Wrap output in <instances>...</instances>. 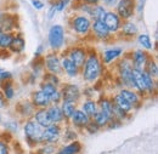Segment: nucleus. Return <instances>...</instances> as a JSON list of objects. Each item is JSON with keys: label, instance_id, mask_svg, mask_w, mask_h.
Segmentation results:
<instances>
[{"label": "nucleus", "instance_id": "1", "mask_svg": "<svg viewBox=\"0 0 158 154\" xmlns=\"http://www.w3.org/2000/svg\"><path fill=\"white\" fill-rule=\"evenodd\" d=\"M101 74V63L96 55H90L83 64V78L86 81H95Z\"/></svg>", "mask_w": 158, "mask_h": 154}, {"label": "nucleus", "instance_id": "2", "mask_svg": "<svg viewBox=\"0 0 158 154\" xmlns=\"http://www.w3.org/2000/svg\"><path fill=\"white\" fill-rule=\"evenodd\" d=\"M48 41L52 50H60L64 44V28L61 24H54L49 30Z\"/></svg>", "mask_w": 158, "mask_h": 154}, {"label": "nucleus", "instance_id": "3", "mask_svg": "<svg viewBox=\"0 0 158 154\" xmlns=\"http://www.w3.org/2000/svg\"><path fill=\"white\" fill-rule=\"evenodd\" d=\"M43 128L33 119L26 123L24 125V135L27 140L32 143H39L41 142V136H43Z\"/></svg>", "mask_w": 158, "mask_h": 154}, {"label": "nucleus", "instance_id": "4", "mask_svg": "<svg viewBox=\"0 0 158 154\" xmlns=\"http://www.w3.org/2000/svg\"><path fill=\"white\" fill-rule=\"evenodd\" d=\"M119 78L127 86H134L133 83V64L129 59H123L119 64Z\"/></svg>", "mask_w": 158, "mask_h": 154}, {"label": "nucleus", "instance_id": "5", "mask_svg": "<svg viewBox=\"0 0 158 154\" xmlns=\"http://www.w3.org/2000/svg\"><path fill=\"white\" fill-rule=\"evenodd\" d=\"M72 28L79 35H85V34H88V32L91 28V21L85 15L77 16L72 21Z\"/></svg>", "mask_w": 158, "mask_h": 154}, {"label": "nucleus", "instance_id": "6", "mask_svg": "<svg viewBox=\"0 0 158 154\" xmlns=\"http://www.w3.org/2000/svg\"><path fill=\"white\" fill-rule=\"evenodd\" d=\"M117 15L120 18H130L135 11V0H118L117 2Z\"/></svg>", "mask_w": 158, "mask_h": 154}, {"label": "nucleus", "instance_id": "7", "mask_svg": "<svg viewBox=\"0 0 158 154\" xmlns=\"http://www.w3.org/2000/svg\"><path fill=\"white\" fill-rule=\"evenodd\" d=\"M102 22L110 33H116L120 28V17L113 11H107Z\"/></svg>", "mask_w": 158, "mask_h": 154}, {"label": "nucleus", "instance_id": "8", "mask_svg": "<svg viewBox=\"0 0 158 154\" xmlns=\"http://www.w3.org/2000/svg\"><path fill=\"white\" fill-rule=\"evenodd\" d=\"M61 137V129L59 125H50L49 128L43 130V136H41V142L46 143H55L57 142Z\"/></svg>", "mask_w": 158, "mask_h": 154}, {"label": "nucleus", "instance_id": "9", "mask_svg": "<svg viewBox=\"0 0 158 154\" xmlns=\"http://www.w3.org/2000/svg\"><path fill=\"white\" fill-rule=\"evenodd\" d=\"M61 96H62V101L63 102H72L76 103L77 99L80 97V90L77 85H66L63 87V90L61 91Z\"/></svg>", "mask_w": 158, "mask_h": 154}, {"label": "nucleus", "instance_id": "10", "mask_svg": "<svg viewBox=\"0 0 158 154\" xmlns=\"http://www.w3.org/2000/svg\"><path fill=\"white\" fill-rule=\"evenodd\" d=\"M148 62V55L143 51V50H135L131 57V64L134 69L138 71H145L146 64Z\"/></svg>", "mask_w": 158, "mask_h": 154}, {"label": "nucleus", "instance_id": "11", "mask_svg": "<svg viewBox=\"0 0 158 154\" xmlns=\"http://www.w3.org/2000/svg\"><path fill=\"white\" fill-rule=\"evenodd\" d=\"M67 57L69 58L78 68H80V67H83L84 62L86 61L88 55H86V51H85L83 47H73V49L68 52V56H67Z\"/></svg>", "mask_w": 158, "mask_h": 154}, {"label": "nucleus", "instance_id": "12", "mask_svg": "<svg viewBox=\"0 0 158 154\" xmlns=\"http://www.w3.org/2000/svg\"><path fill=\"white\" fill-rule=\"evenodd\" d=\"M45 67L48 69L49 73L57 75L61 73L62 68H61V61L56 55H48L45 57Z\"/></svg>", "mask_w": 158, "mask_h": 154}, {"label": "nucleus", "instance_id": "13", "mask_svg": "<svg viewBox=\"0 0 158 154\" xmlns=\"http://www.w3.org/2000/svg\"><path fill=\"white\" fill-rule=\"evenodd\" d=\"M32 101H33V106L38 107V108H46L51 102H50V97L45 95L41 90H38L35 92H33L32 95Z\"/></svg>", "mask_w": 158, "mask_h": 154}, {"label": "nucleus", "instance_id": "14", "mask_svg": "<svg viewBox=\"0 0 158 154\" xmlns=\"http://www.w3.org/2000/svg\"><path fill=\"white\" fill-rule=\"evenodd\" d=\"M90 29L94 32V34L96 35L98 39H107L111 34L102 21H94L91 23V28Z\"/></svg>", "mask_w": 158, "mask_h": 154}, {"label": "nucleus", "instance_id": "15", "mask_svg": "<svg viewBox=\"0 0 158 154\" xmlns=\"http://www.w3.org/2000/svg\"><path fill=\"white\" fill-rule=\"evenodd\" d=\"M61 68L66 72V74L68 77L71 78L77 77V74H78L79 72V68L68 57L62 58V61H61Z\"/></svg>", "mask_w": 158, "mask_h": 154}, {"label": "nucleus", "instance_id": "16", "mask_svg": "<svg viewBox=\"0 0 158 154\" xmlns=\"http://www.w3.org/2000/svg\"><path fill=\"white\" fill-rule=\"evenodd\" d=\"M34 120L39 124L43 129H46V128H49L50 125H52L50 118L48 116L46 108H40L39 111H37L35 114H34Z\"/></svg>", "mask_w": 158, "mask_h": 154}, {"label": "nucleus", "instance_id": "17", "mask_svg": "<svg viewBox=\"0 0 158 154\" xmlns=\"http://www.w3.org/2000/svg\"><path fill=\"white\" fill-rule=\"evenodd\" d=\"M71 119H72L73 124L78 128H85L90 123V118L86 116L81 109H77Z\"/></svg>", "mask_w": 158, "mask_h": 154}, {"label": "nucleus", "instance_id": "18", "mask_svg": "<svg viewBox=\"0 0 158 154\" xmlns=\"http://www.w3.org/2000/svg\"><path fill=\"white\" fill-rule=\"evenodd\" d=\"M46 112H48V116H49L52 124H59V123H61L63 120V118H64L63 114H62L61 107H59L57 104H54V106L49 107L46 109Z\"/></svg>", "mask_w": 158, "mask_h": 154}, {"label": "nucleus", "instance_id": "19", "mask_svg": "<svg viewBox=\"0 0 158 154\" xmlns=\"http://www.w3.org/2000/svg\"><path fill=\"white\" fill-rule=\"evenodd\" d=\"M119 95L123 97L131 107H134V106H136L139 103V101H140V98H139L138 94L136 92H134L133 90H129V89H123V90H120V92H119Z\"/></svg>", "mask_w": 158, "mask_h": 154}, {"label": "nucleus", "instance_id": "20", "mask_svg": "<svg viewBox=\"0 0 158 154\" xmlns=\"http://www.w3.org/2000/svg\"><path fill=\"white\" fill-rule=\"evenodd\" d=\"M106 12H107V10L105 9V6H102V5H93L91 10H90V14H89V17L93 18L94 21H103Z\"/></svg>", "mask_w": 158, "mask_h": 154}, {"label": "nucleus", "instance_id": "21", "mask_svg": "<svg viewBox=\"0 0 158 154\" xmlns=\"http://www.w3.org/2000/svg\"><path fill=\"white\" fill-rule=\"evenodd\" d=\"M123 54V50L120 47H113V49H108L103 52V61L105 63H111L114 59L120 57V55Z\"/></svg>", "mask_w": 158, "mask_h": 154}, {"label": "nucleus", "instance_id": "22", "mask_svg": "<svg viewBox=\"0 0 158 154\" xmlns=\"http://www.w3.org/2000/svg\"><path fill=\"white\" fill-rule=\"evenodd\" d=\"M81 111L89 116V118H94V116L96 114V112L99 111L98 108V104L93 99H88L83 103V107H81Z\"/></svg>", "mask_w": 158, "mask_h": 154}, {"label": "nucleus", "instance_id": "23", "mask_svg": "<svg viewBox=\"0 0 158 154\" xmlns=\"http://www.w3.org/2000/svg\"><path fill=\"white\" fill-rule=\"evenodd\" d=\"M24 47H26L24 39L22 38V37H20V35H16V37H14V39H12L11 45H10L9 49L12 52H15V54H20V52H22L24 50Z\"/></svg>", "mask_w": 158, "mask_h": 154}, {"label": "nucleus", "instance_id": "24", "mask_svg": "<svg viewBox=\"0 0 158 154\" xmlns=\"http://www.w3.org/2000/svg\"><path fill=\"white\" fill-rule=\"evenodd\" d=\"M142 72L133 68V83H134V86L138 90L145 92L146 91V87H145V81H143V77H142Z\"/></svg>", "mask_w": 158, "mask_h": 154}, {"label": "nucleus", "instance_id": "25", "mask_svg": "<svg viewBox=\"0 0 158 154\" xmlns=\"http://www.w3.org/2000/svg\"><path fill=\"white\" fill-rule=\"evenodd\" d=\"M80 151H81V144L79 142H77V141L76 142L73 141L72 143L62 147L57 152V154H78Z\"/></svg>", "mask_w": 158, "mask_h": 154}, {"label": "nucleus", "instance_id": "26", "mask_svg": "<svg viewBox=\"0 0 158 154\" xmlns=\"http://www.w3.org/2000/svg\"><path fill=\"white\" fill-rule=\"evenodd\" d=\"M100 111L103 112L107 116H110V119H113V102L111 99H102L100 102Z\"/></svg>", "mask_w": 158, "mask_h": 154}, {"label": "nucleus", "instance_id": "27", "mask_svg": "<svg viewBox=\"0 0 158 154\" xmlns=\"http://www.w3.org/2000/svg\"><path fill=\"white\" fill-rule=\"evenodd\" d=\"M113 106H116L117 108H119L120 111H123L124 113H128V112H130L131 111V106L123 98V97L120 96V95H117V96L113 98Z\"/></svg>", "mask_w": 158, "mask_h": 154}, {"label": "nucleus", "instance_id": "28", "mask_svg": "<svg viewBox=\"0 0 158 154\" xmlns=\"http://www.w3.org/2000/svg\"><path fill=\"white\" fill-rule=\"evenodd\" d=\"M61 111H62V114L64 118L67 119H71L74 112L77 111L76 108V103H72V102H63L62 103V107H61Z\"/></svg>", "mask_w": 158, "mask_h": 154}, {"label": "nucleus", "instance_id": "29", "mask_svg": "<svg viewBox=\"0 0 158 154\" xmlns=\"http://www.w3.org/2000/svg\"><path fill=\"white\" fill-rule=\"evenodd\" d=\"M138 30H139L138 26H136L135 23H133V22H127V23H124L123 27H122V32H123V34L127 35V37L136 35V34H138Z\"/></svg>", "mask_w": 158, "mask_h": 154}, {"label": "nucleus", "instance_id": "30", "mask_svg": "<svg viewBox=\"0 0 158 154\" xmlns=\"http://www.w3.org/2000/svg\"><path fill=\"white\" fill-rule=\"evenodd\" d=\"M111 121V119H110V116H107L103 112H101V111H98L96 112V114L94 116V123L99 126V128H102V126H106L108 123Z\"/></svg>", "mask_w": 158, "mask_h": 154}, {"label": "nucleus", "instance_id": "31", "mask_svg": "<svg viewBox=\"0 0 158 154\" xmlns=\"http://www.w3.org/2000/svg\"><path fill=\"white\" fill-rule=\"evenodd\" d=\"M138 40H139V44H140L143 49H146V50H152L153 45H152V40H151L148 34H140Z\"/></svg>", "mask_w": 158, "mask_h": 154}, {"label": "nucleus", "instance_id": "32", "mask_svg": "<svg viewBox=\"0 0 158 154\" xmlns=\"http://www.w3.org/2000/svg\"><path fill=\"white\" fill-rule=\"evenodd\" d=\"M142 77H143V81H145V87H146V91L148 92H152L155 89H156V84H155V80L153 78L150 77L145 71L142 72Z\"/></svg>", "mask_w": 158, "mask_h": 154}, {"label": "nucleus", "instance_id": "33", "mask_svg": "<svg viewBox=\"0 0 158 154\" xmlns=\"http://www.w3.org/2000/svg\"><path fill=\"white\" fill-rule=\"evenodd\" d=\"M14 39V35L11 33H2L1 38H0V49L5 50V49H9L10 45H11V41Z\"/></svg>", "mask_w": 158, "mask_h": 154}, {"label": "nucleus", "instance_id": "34", "mask_svg": "<svg viewBox=\"0 0 158 154\" xmlns=\"http://www.w3.org/2000/svg\"><path fill=\"white\" fill-rule=\"evenodd\" d=\"M145 72L152 78H157L158 75V67H157V63L155 61H150L147 62L146 64V68H145Z\"/></svg>", "mask_w": 158, "mask_h": 154}, {"label": "nucleus", "instance_id": "35", "mask_svg": "<svg viewBox=\"0 0 158 154\" xmlns=\"http://www.w3.org/2000/svg\"><path fill=\"white\" fill-rule=\"evenodd\" d=\"M40 90H41L45 95H48V96L50 97L51 95H54V94L57 91V86H55V85H52V84H50V83L45 81V83H43V84H41Z\"/></svg>", "mask_w": 158, "mask_h": 154}, {"label": "nucleus", "instance_id": "36", "mask_svg": "<svg viewBox=\"0 0 158 154\" xmlns=\"http://www.w3.org/2000/svg\"><path fill=\"white\" fill-rule=\"evenodd\" d=\"M2 95L6 99H11L15 96V90H14L12 85L10 83H6V80H5L4 85H2Z\"/></svg>", "mask_w": 158, "mask_h": 154}, {"label": "nucleus", "instance_id": "37", "mask_svg": "<svg viewBox=\"0 0 158 154\" xmlns=\"http://www.w3.org/2000/svg\"><path fill=\"white\" fill-rule=\"evenodd\" d=\"M68 2H69V0H59V1H56V2L54 4L55 7H56V11H57V12L64 11V9L67 7Z\"/></svg>", "mask_w": 158, "mask_h": 154}, {"label": "nucleus", "instance_id": "38", "mask_svg": "<svg viewBox=\"0 0 158 154\" xmlns=\"http://www.w3.org/2000/svg\"><path fill=\"white\" fill-rule=\"evenodd\" d=\"M40 154H54L55 153V148L52 144H45V147L43 149H40Z\"/></svg>", "mask_w": 158, "mask_h": 154}, {"label": "nucleus", "instance_id": "39", "mask_svg": "<svg viewBox=\"0 0 158 154\" xmlns=\"http://www.w3.org/2000/svg\"><path fill=\"white\" fill-rule=\"evenodd\" d=\"M61 99H62V96H61V91H59V90H57L54 95L50 96V102H52V103H55V104H57Z\"/></svg>", "mask_w": 158, "mask_h": 154}, {"label": "nucleus", "instance_id": "40", "mask_svg": "<svg viewBox=\"0 0 158 154\" xmlns=\"http://www.w3.org/2000/svg\"><path fill=\"white\" fill-rule=\"evenodd\" d=\"M56 7H55V5L54 4H51L50 5V7H49V11H48V18L49 19H52L55 17V15H56Z\"/></svg>", "mask_w": 158, "mask_h": 154}, {"label": "nucleus", "instance_id": "41", "mask_svg": "<svg viewBox=\"0 0 158 154\" xmlns=\"http://www.w3.org/2000/svg\"><path fill=\"white\" fill-rule=\"evenodd\" d=\"M85 128L89 130V132H90V134H93V132H96V131L99 130V126H98L95 123H93V121H90V123H89V124H88Z\"/></svg>", "mask_w": 158, "mask_h": 154}, {"label": "nucleus", "instance_id": "42", "mask_svg": "<svg viewBox=\"0 0 158 154\" xmlns=\"http://www.w3.org/2000/svg\"><path fill=\"white\" fill-rule=\"evenodd\" d=\"M31 2L33 5V7L37 9V10H43L44 9V2L40 1V0H31Z\"/></svg>", "mask_w": 158, "mask_h": 154}, {"label": "nucleus", "instance_id": "43", "mask_svg": "<svg viewBox=\"0 0 158 154\" xmlns=\"http://www.w3.org/2000/svg\"><path fill=\"white\" fill-rule=\"evenodd\" d=\"M48 77H49V79L46 80L48 83H50V84H52V85H55V86H57V85H59V83H60L59 78L56 77L55 74H51V75H48Z\"/></svg>", "mask_w": 158, "mask_h": 154}, {"label": "nucleus", "instance_id": "44", "mask_svg": "<svg viewBox=\"0 0 158 154\" xmlns=\"http://www.w3.org/2000/svg\"><path fill=\"white\" fill-rule=\"evenodd\" d=\"M0 154H9V149H7L6 143H4L1 141H0Z\"/></svg>", "mask_w": 158, "mask_h": 154}, {"label": "nucleus", "instance_id": "45", "mask_svg": "<svg viewBox=\"0 0 158 154\" xmlns=\"http://www.w3.org/2000/svg\"><path fill=\"white\" fill-rule=\"evenodd\" d=\"M102 2L106 5V6H110V7H113L117 5L118 0H102Z\"/></svg>", "mask_w": 158, "mask_h": 154}, {"label": "nucleus", "instance_id": "46", "mask_svg": "<svg viewBox=\"0 0 158 154\" xmlns=\"http://www.w3.org/2000/svg\"><path fill=\"white\" fill-rule=\"evenodd\" d=\"M6 101H7V99H6V98L4 97V95L0 92V108H4V107L6 106Z\"/></svg>", "mask_w": 158, "mask_h": 154}, {"label": "nucleus", "instance_id": "47", "mask_svg": "<svg viewBox=\"0 0 158 154\" xmlns=\"http://www.w3.org/2000/svg\"><path fill=\"white\" fill-rule=\"evenodd\" d=\"M85 4H88V5H99V2L101 0H83Z\"/></svg>", "mask_w": 158, "mask_h": 154}, {"label": "nucleus", "instance_id": "48", "mask_svg": "<svg viewBox=\"0 0 158 154\" xmlns=\"http://www.w3.org/2000/svg\"><path fill=\"white\" fill-rule=\"evenodd\" d=\"M2 33H4V32H2L1 29H0V38H1V35H2Z\"/></svg>", "mask_w": 158, "mask_h": 154}, {"label": "nucleus", "instance_id": "49", "mask_svg": "<svg viewBox=\"0 0 158 154\" xmlns=\"http://www.w3.org/2000/svg\"><path fill=\"white\" fill-rule=\"evenodd\" d=\"M0 19H1V12H0Z\"/></svg>", "mask_w": 158, "mask_h": 154}, {"label": "nucleus", "instance_id": "50", "mask_svg": "<svg viewBox=\"0 0 158 154\" xmlns=\"http://www.w3.org/2000/svg\"><path fill=\"white\" fill-rule=\"evenodd\" d=\"M0 121H1V116H0Z\"/></svg>", "mask_w": 158, "mask_h": 154}]
</instances>
